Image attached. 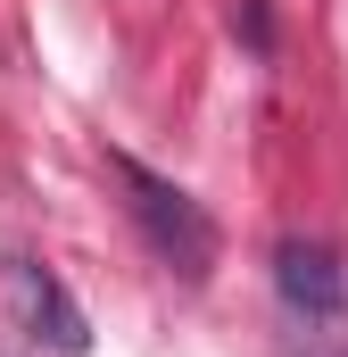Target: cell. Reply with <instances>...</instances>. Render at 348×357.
Masks as SVG:
<instances>
[{"label":"cell","mask_w":348,"mask_h":357,"mask_svg":"<svg viewBox=\"0 0 348 357\" xmlns=\"http://www.w3.org/2000/svg\"><path fill=\"white\" fill-rule=\"evenodd\" d=\"M108 175L125 183V208H133L141 241L158 250V266H174L182 282H207V266H216V225H207V208H199L191 191H174L166 175H150L141 158H125V150H108Z\"/></svg>","instance_id":"6da1fadb"},{"label":"cell","mask_w":348,"mask_h":357,"mask_svg":"<svg viewBox=\"0 0 348 357\" xmlns=\"http://www.w3.org/2000/svg\"><path fill=\"white\" fill-rule=\"evenodd\" d=\"M274 291L299 324H340L348 316V266L324 241H282L274 250Z\"/></svg>","instance_id":"7a4b0ae2"},{"label":"cell","mask_w":348,"mask_h":357,"mask_svg":"<svg viewBox=\"0 0 348 357\" xmlns=\"http://www.w3.org/2000/svg\"><path fill=\"white\" fill-rule=\"evenodd\" d=\"M8 291H17V316H25V333H33L42 349H58V357H84L91 349L84 307L67 299V282L42 266V258H17V266H8Z\"/></svg>","instance_id":"3957f363"},{"label":"cell","mask_w":348,"mask_h":357,"mask_svg":"<svg viewBox=\"0 0 348 357\" xmlns=\"http://www.w3.org/2000/svg\"><path fill=\"white\" fill-rule=\"evenodd\" d=\"M241 33H249L258 50H265V42H274V25H265V0H241Z\"/></svg>","instance_id":"277c9868"}]
</instances>
